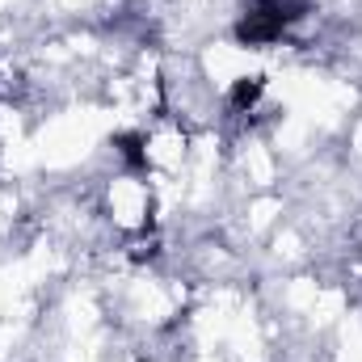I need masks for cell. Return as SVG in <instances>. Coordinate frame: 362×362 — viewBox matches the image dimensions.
Here are the masks:
<instances>
[{
    "label": "cell",
    "instance_id": "obj_1",
    "mask_svg": "<svg viewBox=\"0 0 362 362\" xmlns=\"http://www.w3.org/2000/svg\"><path fill=\"white\" fill-rule=\"evenodd\" d=\"M308 13H312V0H253L232 34L240 47H270Z\"/></svg>",
    "mask_w": 362,
    "mask_h": 362
},
{
    "label": "cell",
    "instance_id": "obj_2",
    "mask_svg": "<svg viewBox=\"0 0 362 362\" xmlns=\"http://www.w3.org/2000/svg\"><path fill=\"white\" fill-rule=\"evenodd\" d=\"M114 148H118V156H122V165L131 169V173H148L152 165H148V148H144V135L139 131H122V135H114Z\"/></svg>",
    "mask_w": 362,
    "mask_h": 362
},
{
    "label": "cell",
    "instance_id": "obj_3",
    "mask_svg": "<svg viewBox=\"0 0 362 362\" xmlns=\"http://www.w3.org/2000/svg\"><path fill=\"white\" fill-rule=\"evenodd\" d=\"M262 93H266V76H240L236 85H232V93H228V101H232V110H253L257 101H262Z\"/></svg>",
    "mask_w": 362,
    "mask_h": 362
}]
</instances>
